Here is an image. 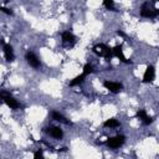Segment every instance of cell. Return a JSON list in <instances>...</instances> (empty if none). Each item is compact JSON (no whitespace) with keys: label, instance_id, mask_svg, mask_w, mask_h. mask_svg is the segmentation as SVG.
<instances>
[{"label":"cell","instance_id":"obj_14","mask_svg":"<svg viewBox=\"0 0 159 159\" xmlns=\"http://www.w3.org/2000/svg\"><path fill=\"white\" fill-rule=\"evenodd\" d=\"M119 125H120V123L116 118H109L103 122V127H106V128H118Z\"/></svg>","mask_w":159,"mask_h":159},{"label":"cell","instance_id":"obj_12","mask_svg":"<svg viewBox=\"0 0 159 159\" xmlns=\"http://www.w3.org/2000/svg\"><path fill=\"white\" fill-rule=\"evenodd\" d=\"M51 117H52V119L56 120V122H60V123L66 124V125H72V122L68 120L63 114H61V113L57 112V111H52V112H51Z\"/></svg>","mask_w":159,"mask_h":159},{"label":"cell","instance_id":"obj_9","mask_svg":"<svg viewBox=\"0 0 159 159\" xmlns=\"http://www.w3.org/2000/svg\"><path fill=\"white\" fill-rule=\"evenodd\" d=\"M112 50H113V56H114V57H117L119 61H122L123 63H132V61H130V60H128V58L124 56L122 45H117V46H114Z\"/></svg>","mask_w":159,"mask_h":159},{"label":"cell","instance_id":"obj_10","mask_svg":"<svg viewBox=\"0 0 159 159\" xmlns=\"http://www.w3.org/2000/svg\"><path fill=\"white\" fill-rule=\"evenodd\" d=\"M135 117H137L138 119H140V120L143 122V124H145V125H149V124H152V123L154 122V118L150 117V116H148L144 109H139V111L135 113Z\"/></svg>","mask_w":159,"mask_h":159},{"label":"cell","instance_id":"obj_21","mask_svg":"<svg viewBox=\"0 0 159 159\" xmlns=\"http://www.w3.org/2000/svg\"><path fill=\"white\" fill-rule=\"evenodd\" d=\"M66 150H67V148H66V147H63V148H61V149H60V152H66Z\"/></svg>","mask_w":159,"mask_h":159},{"label":"cell","instance_id":"obj_16","mask_svg":"<svg viewBox=\"0 0 159 159\" xmlns=\"http://www.w3.org/2000/svg\"><path fill=\"white\" fill-rule=\"evenodd\" d=\"M102 2H103V5H104V7H107L108 10H111V11H117L116 7H114V0H102Z\"/></svg>","mask_w":159,"mask_h":159},{"label":"cell","instance_id":"obj_6","mask_svg":"<svg viewBox=\"0 0 159 159\" xmlns=\"http://www.w3.org/2000/svg\"><path fill=\"white\" fill-rule=\"evenodd\" d=\"M155 80V67L153 65H148L145 71H144V75H143V83H150Z\"/></svg>","mask_w":159,"mask_h":159},{"label":"cell","instance_id":"obj_7","mask_svg":"<svg viewBox=\"0 0 159 159\" xmlns=\"http://www.w3.org/2000/svg\"><path fill=\"white\" fill-rule=\"evenodd\" d=\"M25 60H26V62H27L32 68H40V67H41V62H40V60H39V57H37L34 52H31V51L26 52Z\"/></svg>","mask_w":159,"mask_h":159},{"label":"cell","instance_id":"obj_11","mask_svg":"<svg viewBox=\"0 0 159 159\" xmlns=\"http://www.w3.org/2000/svg\"><path fill=\"white\" fill-rule=\"evenodd\" d=\"M2 52H4V56H5V60L7 62H12L15 60V53H14V50H12V46L9 45V43H4L2 45Z\"/></svg>","mask_w":159,"mask_h":159},{"label":"cell","instance_id":"obj_1","mask_svg":"<svg viewBox=\"0 0 159 159\" xmlns=\"http://www.w3.org/2000/svg\"><path fill=\"white\" fill-rule=\"evenodd\" d=\"M155 0L152 1H145L142 7H140V16L147 17V19H155L159 16V9L154 6Z\"/></svg>","mask_w":159,"mask_h":159},{"label":"cell","instance_id":"obj_17","mask_svg":"<svg viewBox=\"0 0 159 159\" xmlns=\"http://www.w3.org/2000/svg\"><path fill=\"white\" fill-rule=\"evenodd\" d=\"M92 72H93V66H92L91 63H86V65L83 66V71H82V73L86 75V76H88V75H91Z\"/></svg>","mask_w":159,"mask_h":159},{"label":"cell","instance_id":"obj_2","mask_svg":"<svg viewBox=\"0 0 159 159\" xmlns=\"http://www.w3.org/2000/svg\"><path fill=\"white\" fill-rule=\"evenodd\" d=\"M92 50H93V52H94L97 56L104 57V58L108 60V61L113 57V50H112L109 46H107L106 43H97V45L93 46Z\"/></svg>","mask_w":159,"mask_h":159},{"label":"cell","instance_id":"obj_13","mask_svg":"<svg viewBox=\"0 0 159 159\" xmlns=\"http://www.w3.org/2000/svg\"><path fill=\"white\" fill-rule=\"evenodd\" d=\"M47 133L55 139H62V137H63V130L60 127H51V128H48Z\"/></svg>","mask_w":159,"mask_h":159},{"label":"cell","instance_id":"obj_5","mask_svg":"<svg viewBox=\"0 0 159 159\" xmlns=\"http://www.w3.org/2000/svg\"><path fill=\"white\" fill-rule=\"evenodd\" d=\"M61 39H62V43L65 46H67V47H72L77 41L76 36L71 31H63L61 34Z\"/></svg>","mask_w":159,"mask_h":159},{"label":"cell","instance_id":"obj_20","mask_svg":"<svg viewBox=\"0 0 159 159\" xmlns=\"http://www.w3.org/2000/svg\"><path fill=\"white\" fill-rule=\"evenodd\" d=\"M117 35H118V36H122V37H124V36H125V35H124V32H123V31H120V30H118V31H117Z\"/></svg>","mask_w":159,"mask_h":159},{"label":"cell","instance_id":"obj_19","mask_svg":"<svg viewBox=\"0 0 159 159\" xmlns=\"http://www.w3.org/2000/svg\"><path fill=\"white\" fill-rule=\"evenodd\" d=\"M34 158L35 159H41V158H43V153H42V150H37V152H35L34 153Z\"/></svg>","mask_w":159,"mask_h":159},{"label":"cell","instance_id":"obj_8","mask_svg":"<svg viewBox=\"0 0 159 159\" xmlns=\"http://www.w3.org/2000/svg\"><path fill=\"white\" fill-rule=\"evenodd\" d=\"M103 86L106 89H108L112 93H119L123 89V84L120 82H113V81H104Z\"/></svg>","mask_w":159,"mask_h":159},{"label":"cell","instance_id":"obj_15","mask_svg":"<svg viewBox=\"0 0 159 159\" xmlns=\"http://www.w3.org/2000/svg\"><path fill=\"white\" fill-rule=\"evenodd\" d=\"M86 77H87V76H86V75H83V73H81V75L76 76L73 80H71V81H70V86H71V87L80 86L81 83H83V81H84V78H86Z\"/></svg>","mask_w":159,"mask_h":159},{"label":"cell","instance_id":"obj_18","mask_svg":"<svg viewBox=\"0 0 159 159\" xmlns=\"http://www.w3.org/2000/svg\"><path fill=\"white\" fill-rule=\"evenodd\" d=\"M0 10H1L2 12L7 14V15H14V12H12V10H11V9H7V7H4V6H1V7H0Z\"/></svg>","mask_w":159,"mask_h":159},{"label":"cell","instance_id":"obj_3","mask_svg":"<svg viewBox=\"0 0 159 159\" xmlns=\"http://www.w3.org/2000/svg\"><path fill=\"white\" fill-rule=\"evenodd\" d=\"M0 97L2 99V102L10 108V109H19L21 107V104L17 102V99H15L10 93H7L6 91H1Z\"/></svg>","mask_w":159,"mask_h":159},{"label":"cell","instance_id":"obj_4","mask_svg":"<svg viewBox=\"0 0 159 159\" xmlns=\"http://www.w3.org/2000/svg\"><path fill=\"white\" fill-rule=\"evenodd\" d=\"M124 142H125V137L122 135V134H118V135H116V137L108 138V139L106 140V145H107L108 148H111V149H117V148L122 147V145L124 144Z\"/></svg>","mask_w":159,"mask_h":159}]
</instances>
